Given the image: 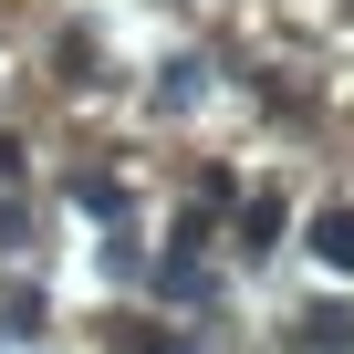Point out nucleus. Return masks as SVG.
Instances as JSON below:
<instances>
[{"label": "nucleus", "mask_w": 354, "mask_h": 354, "mask_svg": "<svg viewBox=\"0 0 354 354\" xmlns=\"http://www.w3.org/2000/svg\"><path fill=\"white\" fill-rule=\"evenodd\" d=\"M240 250H250V261H271V250H281V198H271V188H250V198H240Z\"/></svg>", "instance_id": "nucleus-1"}, {"label": "nucleus", "mask_w": 354, "mask_h": 354, "mask_svg": "<svg viewBox=\"0 0 354 354\" xmlns=\"http://www.w3.org/2000/svg\"><path fill=\"white\" fill-rule=\"evenodd\" d=\"M156 292H167V302H198V292H209V261H198V240H177V250L156 261Z\"/></svg>", "instance_id": "nucleus-2"}, {"label": "nucleus", "mask_w": 354, "mask_h": 354, "mask_svg": "<svg viewBox=\"0 0 354 354\" xmlns=\"http://www.w3.org/2000/svg\"><path fill=\"white\" fill-rule=\"evenodd\" d=\"M313 261L354 281V209H323V219H313Z\"/></svg>", "instance_id": "nucleus-3"}, {"label": "nucleus", "mask_w": 354, "mask_h": 354, "mask_svg": "<svg viewBox=\"0 0 354 354\" xmlns=\"http://www.w3.org/2000/svg\"><path fill=\"white\" fill-rule=\"evenodd\" d=\"M302 344H313V354H354V313H344V302L302 313Z\"/></svg>", "instance_id": "nucleus-4"}, {"label": "nucleus", "mask_w": 354, "mask_h": 354, "mask_svg": "<svg viewBox=\"0 0 354 354\" xmlns=\"http://www.w3.org/2000/svg\"><path fill=\"white\" fill-rule=\"evenodd\" d=\"M73 198H84L94 219H115V209H125V188H115V177H73Z\"/></svg>", "instance_id": "nucleus-5"}, {"label": "nucleus", "mask_w": 354, "mask_h": 354, "mask_svg": "<svg viewBox=\"0 0 354 354\" xmlns=\"http://www.w3.org/2000/svg\"><path fill=\"white\" fill-rule=\"evenodd\" d=\"M0 333H42V302L32 292H0Z\"/></svg>", "instance_id": "nucleus-6"}]
</instances>
